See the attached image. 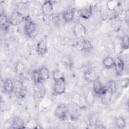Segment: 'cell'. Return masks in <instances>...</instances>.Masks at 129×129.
<instances>
[{
	"instance_id": "obj_26",
	"label": "cell",
	"mask_w": 129,
	"mask_h": 129,
	"mask_svg": "<svg viewBox=\"0 0 129 129\" xmlns=\"http://www.w3.org/2000/svg\"><path fill=\"white\" fill-rule=\"evenodd\" d=\"M115 125L119 128H123L126 125L125 119L122 117H118L115 121Z\"/></svg>"
},
{
	"instance_id": "obj_10",
	"label": "cell",
	"mask_w": 129,
	"mask_h": 129,
	"mask_svg": "<svg viewBox=\"0 0 129 129\" xmlns=\"http://www.w3.org/2000/svg\"><path fill=\"white\" fill-rule=\"evenodd\" d=\"M48 51L47 44L46 40H41L37 44L36 51L39 55H44Z\"/></svg>"
},
{
	"instance_id": "obj_7",
	"label": "cell",
	"mask_w": 129,
	"mask_h": 129,
	"mask_svg": "<svg viewBox=\"0 0 129 129\" xmlns=\"http://www.w3.org/2000/svg\"><path fill=\"white\" fill-rule=\"evenodd\" d=\"M41 10L44 16L50 17L53 12V3L51 1H45L42 5Z\"/></svg>"
},
{
	"instance_id": "obj_28",
	"label": "cell",
	"mask_w": 129,
	"mask_h": 129,
	"mask_svg": "<svg viewBox=\"0 0 129 129\" xmlns=\"http://www.w3.org/2000/svg\"><path fill=\"white\" fill-rule=\"evenodd\" d=\"M32 79L34 82L35 83H42V82L41 80L38 70H34L32 71Z\"/></svg>"
},
{
	"instance_id": "obj_9",
	"label": "cell",
	"mask_w": 129,
	"mask_h": 129,
	"mask_svg": "<svg viewBox=\"0 0 129 129\" xmlns=\"http://www.w3.org/2000/svg\"><path fill=\"white\" fill-rule=\"evenodd\" d=\"M84 77L85 80L90 83H94L98 81L99 76L97 73L92 69L86 71L84 74Z\"/></svg>"
},
{
	"instance_id": "obj_24",
	"label": "cell",
	"mask_w": 129,
	"mask_h": 129,
	"mask_svg": "<svg viewBox=\"0 0 129 129\" xmlns=\"http://www.w3.org/2000/svg\"><path fill=\"white\" fill-rule=\"evenodd\" d=\"M52 77L54 82L65 78L64 74L60 70L53 71L52 73Z\"/></svg>"
},
{
	"instance_id": "obj_1",
	"label": "cell",
	"mask_w": 129,
	"mask_h": 129,
	"mask_svg": "<svg viewBox=\"0 0 129 129\" xmlns=\"http://www.w3.org/2000/svg\"><path fill=\"white\" fill-rule=\"evenodd\" d=\"M24 25V31L27 36L30 38L35 37L38 32V29L36 24L29 17H26Z\"/></svg>"
},
{
	"instance_id": "obj_2",
	"label": "cell",
	"mask_w": 129,
	"mask_h": 129,
	"mask_svg": "<svg viewBox=\"0 0 129 129\" xmlns=\"http://www.w3.org/2000/svg\"><path fill=\"white\" fill-rule=\"evenodd\" d=\"M66 88V79H62L54 81L53 86L52 92L54 95H59L64 93Z\"/></svg>"
},
{
	"instance_id": "obj_14",
	"label": "cell",
	"mask_w": 129,
	"mask_h": 129,
	"mask_svg": "<svg viewBox=\"0 0 129 129\" xmlns=\"http://www.w3.org/2000/svg\"><path fill=\"white\" fill-rule=\"evenodd\" d=\"M75 17V11L74 9H70L64 11L62 14V18L66 23L72 22Z\"/></svg>"
},
{
	"instance_id": "obj_3",
	"label": "cell",
	"mask_w": 129,
	"mask_h": 129,
	"mask_svg": "<svg viewBox=\"0 0 129 129\" xmlns=\"http://www.w3.org/2000/svg\"><path fill=\"white\" fill-rule=\"evenodd\" d=\"M73 32L75 36L79 39L83 38L87 34L86 27L81 23H77L74 26Z\"/></svg>"
},
{
	"instance_id": "obj_31",
	"label": "cell",
	"mask_w": 129,
	"mask_h": 129,
	"mask_svg": "<svg viewBox=\"0 0 129 129\" xmlns=\"http://www.w3.org/2000/svg\"><path fill=\"white\" fill-rule=\"evenodd\" d=\"M95 128H105V127L104 126L102 123H101L100 121H98L97 119H96L95 123L94 124Z\"/></svg>"
},
{
	"instance_id": "obj_21",
	"label": "cell",
	"mask_w": 129,
	"mask_h": 129,
	"mask_svg": "<svg viewBox=\"0 0 129 129\" xmlns=\"http://www.w3.org/2000/svg\"><path fill=\"white\" fill-rule=\"evenodd\" d=\"M113 94V93L112 91L107 88L106 91L101 96V101L102 103H103L104 104H106L108 103L111 99Z\"/></svg>"
},
{
	"instance_id": "obj_19",
	"label": "cell",
	"mask_w": 129,
	"mask_h": 129,
	"mask_svg": "<svg viewBox=\"0 0 129 129\" xmlns=\"http://www.w3.org/2000/svg\"><path fill=\"white\" fill-rule=\"evenodd\" d=\"M24 122L23 120L19 117L15 116L13 118L11 128H24Z\"/></svg>"
},
{
	"instance_id": "obj_18",
	"label": "cell",
	"mask_w": 129,
	"mask_h": 129,
	"mask_svg": "<svg viewBox=\"0 0 129 129\" xmlns=\"http://www.w3.org/2000/svg\"><path fill=\"white\" fill-rule=\"evenodd\" d=\"M3 89L5 92L10 93L13 92L14 90V82L10 79H7L5 80Z\"/></svg>"
},
{
	"instance_id": "obj_22",
	"label": "cell",
	"mask_w": 129,
	"mask_h": 129,
	"mask_svg": "<svg viewBox=\"0 0 129 129\" xmlns=\"http://www.w3.org/2000/svg\"><path fill=\"white\" fill-rule=\"evenodd\" d=\"M102 63L105 68L110 69L114 68V59L111 56H107L103 59Z\"/></svg>"
},
{
	"instance_id": "obj_5",
	"label": "cell",
	"mask_w": 129,
	"mask_h": 129,
	"mask_svg": "<svg viewBox=\"0 0 129 129\" xmlns=\"http://www.w3.org/2000/svg\"><path fill=\"white\" fill-rule=\"evenodd\" d=\"M26 17H24L18 11L13 12L9 17L10 24L13 26H17L25 20Z\"/></svg>"
},
{
	"instance_id": "obj_16",
	"label": "cell",
	"mask_w": 129,
	"mask_h": 129,
	"mask_svg": "<svg viewBox=\"0 0 129 129\" xmlns=\"http://www.w3.org/2000/svg\"><path fill=\"white\" fill-rule=\"evenodd\" d=\"M114 68L117 75H120L124 68V63L123 61L120 58H116L114 59Z\"/></svg>"
},
{
	"instance_id": "obj_4",
	"label": "cell",
	"mask_w": 129,
	"mask_h": 129,
	"mask_svg": "<svg viewBox=\"0 0 129 129\" xmlns=\"http://www.w3.org/2000/svg\"><path fill=\"white\" fill-rule=\"evenodd\" d=\"M14 82V90L13 92L19 98H23L25 96L26 94V89L20 80H16Z\"/></svg>"
},
{
	"instance_id": "obj_17",
	"label": "cell",
	"mask_w": 129,
	"mask_h": 129,
	"mask_svg": "<svg viewBox=\"0 0 129 129\" xmlns=\"http://www.w3.org/2000/svg\"><path fill=\"white\" fill-rule=\"evenodd\" d=\"M39 74L41 81L43 82L48 80L50 78V72L49 70L45 66L41 67L38 70Z\"/></svg>"
},
{
	"instance_id": "obj_6",
	"label": "cell",
	"mask_w": 129,
	"mask_h": 129,
	"mask_svg": "<svg viewBox=\"0 0 129 129\" xmlns=\"http://www.w3.org/2000/svg\"><path fill=\"white\" fill-rule=\"evenodd\" d=\"M68 111V107L66 105L61 104L56 107L54 111V114L57 118L63 120L67 117Z\"/></svg>"
},
{
	"instance_id": "obj_12",
	"label": "cell",
	"mask_w": 129,
	"mask_h": 129,
	"mask_svg": "<svg viewBox=\"0 0 129 129\" xmlns=\"http://www.w3.org/2000/svg\"><path fill=\"white\" fill-rule=\"evenodd\" d=\"M34 91L35 95L39 98H42L44 97L46 93L45 87L42 85V83H35Z\"/></svg>"
},
{
	"instance_id": "obj_29",
	"label": "cell",
	"mask_w": 129,
	"mask_h": 129,
	"mask_svg": "<svg viewBox=\"0 0 129 129\" xmlns=\"http://www.w3.org/2000/svg\"><path fill=\"white\" fill-rule=\"evenodd\" d=\"M116 85H116L115 82H114V81H110L108 82L107 86L106 87L108 89H109V90H110L114 93V92L116 90Z\"/></svg>"
},
{
	"instance_id": "obj_11",
	"label": "cell",
	"mask_w": 129,
	"mask_h": 129,
	"mask_svg": "<svg viewBox=\"0 0 129 129\" xmlns=\"http://www.w3.org/2000/svg\"><path fill=\"white\" fill-rule=\"evenodd\" d=\"M106 87L103 86L98 81L93 83V91L96 95L101 96L106 91Z\"/></svg>"
},
{
	"instance_id": "obj_25",
	"label": "cell",
	"mask_w": 129,
	"mask_h": 129,
	"mask_svg": "<svg viewBox=\"0 0 129 129\" xmlns=\"http://www.w3.org/2000/svg\"><path fill=\"white\" fill-rule=\"evenodd\" d=\"M119 3L118 1L115 0L108 1L107 3V8L110 11H115Z\"/></svg>"
},
{
	"instance_id": "obj_27",
	"label": "cell",
	"mask_w": 129,
	"mask_h": 129,
	"mask_svg": "<svg viewBox=\"0 0 129 129\" xmlns=\"http://www.w3.org/2000/svg\"><path fill=\"white\" fill-rule=\"evenodd\" d=\"M121 45L122 50L128 49V37L127 35H124L121 38Z\"/></svg>"
},
{
	"instance_id": "obj_23",
	"label": "cell",
	"mask_w": 129,
	"mask_h": 129,
	"mask_svg": "<svg viewBox=\"0 0 129 129\" xmlns=\"http://www.w3.org/2000/svg\"><path fill=\"white\" fill-rule=\"evenodd\" d=\"M62 64L67 68L72 69L73 67V61L72 58L69 55L63 56L61 59Z\"/></svg>"
},
{
	"instance_id": "obj_13",
	"label": "cell",
	"mask_w": 129,
	"mask_h": 129,
	"mask_svg": "<svg viewBox=\"0 0 129 129\" xmlns=\"http://www.w3.org/2000/svg\"><path fill=\"white\" fill-rule=\"evenodd\" d=\"M9 18L2 12L0 15V27L2 30L6 31L8 30L10 25Z\"/></svg>"
},
{
	"instance_id": "obj_32",
	"label": "cell",
	"mask_w": 129,
	"mask_h": 129,
	"mask_svg": "<svg viewBox=\"0 0 129 129\" xmlns=\"http://www.w3.org/2000/svg\"><path fill=\"white\" fill-rule=\"evenodd\" d=\"M125 19L127 22L128 21V10H127L125 13Z\"/></svg>"
},
{
	"instance_id": "obj_8",
	"label": "cell",
	"mask_w": 129,
	"mask_h": 129,
	"mask_svg": "<svg viewBox=\"0 0 129 129\" xmlns=\"http://www.w3.org/2000/svg\"><path fill=\"white\" fill-rule=\"evenodd\" d=\"M80 17L84 19H89L93 13V7L91 5H88L82 8L78 12Z\"/></svg>"
},
{
	"instance_id": "obj_20",
	"label": "cell",
	"mask_w": 129,
	"mask_h": 129,
	"mask_svg": "<svg viewBox=\"0 0 129 129\" xmlns=\"http://www.w3.org/2000/svg\"><path fill=\"white\" fill-rule=\"evenodd\" d=\"M15 72L19 76H22L24 75L26 68L24 63L21 61L17 62L15 64Z\"/></svg>"
},
{
	"instance_id": "obj_30",
	"label": "cell",
	"mask_w": 129,
	"mask_h": 129,
	"mask_svg": "<svg viewBox=\"0 0 129 129\" xmlns=\"http://www.w3.org/2000/svg\"><path fill=\"white\" fill-rule=\"evenodd\" d=\"M81 98L80 95L78 94H75L73 97H72V101L76 105H80L81 103Z\"/></svg>"
},
{
	"instance_id": "obj_15",
	"label": "cell",
	"mask_w": 129,
	"mask_h": 129,
	"mask_svg": "<svg viewBox=\"0 0 129 129\" xmlns=\"http://www.w3.org/2000/svg\"><path fill=\"white\" fill-rule=\"evenodd\" d=\"M79 48L81 50L85 52H89L93 49V45L89 40L84 39L79 44Z\"/></svg>"
}]
</instances>
